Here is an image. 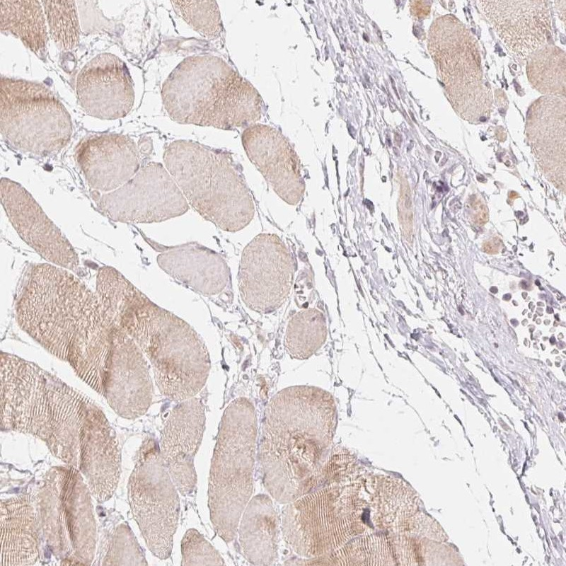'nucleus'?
<instances>
[{"mask_svg": "<svg viewBox=\"0 0 566 566\" xmlns=\"http://www.w3.org/2000/svg\"><path fill=\"white\" fill-rule=\"evenodd\" d=\"M1 202L20 237L42 258L57 266L76 271L78 255L59 228L21 184L1 179Z\"/></svg>", "mask_w": 566, "mask_h": 566, "instance_id": "13", "label": "nucleus"}, {"mask_svg": "<svg viewBox=\"0 0 566 566\" xmlns=\"http://www.w3.org/2000/svg\"><path fill=\"white\" fill-rule=\"evenodd\" d=\"M96 294L108 315L149 359L162 395L180 402L203 388L210 357L187 323L154 304L112 267L98 270Z\"/></svg>", "mask_w": 566, "mask_h": 566, "instance_id": "2", "label": "nucleus"}, {"mask_svg": "<svg viewBox=\"0 0 566 566\" xmlns=\"http://www.w3.org/2000/svg\"><path fill=\"white\" fill-rule=\"evenodd\" d=\"M256 438L255 408L248 398H238L223 413L208 486L211 521L226 543L236 538L239 521L253 492Z\"/></svg>", "mask_w": 566, "mask_h": 566, "instance_id": "7", "label": "nucleus"}, {"mask_svg": "<svg viewBox=\"0 0 566 566\" xmlns=\"http://www.w3.org/2000/svg\"><path fill=\"white\" fill-rule=\"evenodd\" d=\"M1 565H33L38 557L37 514L26 497L1 501Z\"/></svg>", "mask_w": 566, "mask_h": 566, "instance_id": "20", "label": "nucleus"}, {"mask_svg": "<svg viewBox=\"0 0 566 566\" xmlns=\"http://www.w3.org/2000/svg\"><path fill=\"white\" fill-rule=\"evenodd\" d=\"M0 28L18 38L30 51L42 56L48 41L46 17L41 1H0Z\"/></svg>", "mask_w": 566, "mask_h": 566, "instance_id": "22", "label": "nucleus"}, {"mask_svg": "<svg viewBox=\"0 0 566 566\" xmlns=\"http://www.w3.org/2000/svg\"><path fill=\"white\" fill-rule=\"evenodd\" d=\"M79 105L100 120L125 117L134 101L133 82L125 63L117 56L103 53L89 61L76 79Z\"/></svg>", "mask_w": 566, "mask_h": 566, "instance_id": "15", "label": "nucleus"}, {"mask_svg": "<svg viewBox=\"0 0 566 566\" xmlns=\"http://www.w3.org/2000/svg\"><path fill=\"white\" fill-rule=\"evenodd\" d=\"M429 46L439 80L456 112L471 123L487 120L492 108V94L474 34L454 16H442L432 24Z\"/></svg>", "mask_w": 566, "mask_h": 566, "instance_id": "9", "label": "nucleus"}, {"mask_svg": "<svg viewBox=\"0 0 566 566\" xmlns=\"http://www.w3.org/2000/svg\"><path fill=\"white\" fill-rule=\"evenodd\" d=\"M182 565H222L224 559L198 532L191 529L185 533L182 543Z\"/></svg>", "mask_w": 566, "mask_h": 566, "instance_id": "28", "label": "nucleus"}, {"mask_svg": "<svg viewBox=\"0 0 566 566\" xmlns=\"http://www.w3.org/2000/svg\"><path fill=\"white\" fill-rule=\"evenodd\" d=\"M204 428V407L195 397L179 402L163 425L160 453L176 488L183 495L192 494L196 487L194 458Z\"/></svg>", "mask_w": 566, "mask_h": 566, "instance_id": "16", "label": "nucleus"}, {"mask_svg": "<svg viewBox=\"0 0 566 566\" xmlns=\"http://www.w3.org/2000/svg\"><path fill=\"white\" fill-rule=\"evenodd\" d=\"M241 141L251 163L275 188L284 191L287 163L275 132L267 126L255 123L243 132Z\"/></svg>", "mask_w": 566, "mask_h": 566, "instance_id": "23", "label": "nucleus"}, {"mask_svg": "<svg viewBox=\"0 0 566 566\" xmlns=\"http://www.w3.org/2000/svg\"><path fill=\"white\" fill-rule=\"evenodd\" d=\"M95 200L105 216L123 223L161 222L190 208L168 170L156 162L142 166L123 185Z\"/></svg>", "mask_w": 566, "mask_h": 566, "instance_id": "12", "label": "nucleus"}, {"mask_svg": "<svg viewBox=\"0 0 566 566\" xmlns=\"http://www.w3.org/2000/svg\"><path fill=\"white\" fill-rule=\"evenodd\" d=\"M327 333L326 320L320 311L315 308L301 311L287 325L284 336L286 350L292 358L307 359L322 347Z\"/></svg>", "mask_w": 566, "mask_h": 566, "instance_id": "25", "label": "nucleus"}, {"mask_svg": "<svg viewBox=\"0 0 566 566\" xmlns=\"http://www.w3.org/2000/svg\"><path fill=\"white\" fill-rule=\"evenodd\" d=\"M0 131L13 149L46 156L67 145L73 126L69 112L47 87L1 76Z\"/></svg>", "mask_w": 566, "mask_h": 566, "instance_id": "8", "label": "nucleus"}, {"mask_svg": "<svg viewBox=\"0 0 566 566\" xmlns=\"http://www.w3.org/2000/svg\"><path fill=\"white\" fill-rule=\"evenodd\" d=\"M75 159L88 185L96 192H109L129 181L139 170L134 142L119 134H100L83 139Z\"/></svg>", "mask_w": 566, "mask_h": 566, "instance_id": "18", "label": "nucleus"}, {"mask_svg": "<svg viewBox=\"0 0 566 566\" xmlns=\"http://www.w3.org/2000/svg\"><path fill=\"white\" fill-rule=\"evenodd\" d=\"M163 162L189 205L204 219L231 233L250 223L254 203L229 153L193 141L176 140L166 146Z\"/></svg>", "mask_w": 566, "mask_h": 566, "instance_id": "6", "label": "nucleus"}, {"mask_svg": "<svg viewBox=\"0 0 566 566\" xmlns=\"http://www.w3.org/2000/svg\"><path fill=\"white\" fill-rule=\"evenodd\" d=\"M44 492L42 526L51 544L64 556L91 561L96 526L88 491L74 468L57 469Z\"/></svg>", "mask_w": 566, "mask_h": 566, "instance_id": "11", "label": "nucleus"}, {"mask_svg": "<svg viewBox=\"0 0 566 566\" xmlns=\"http://www.w3.org/2000/svg\"><path fill=\"white\" fill-rule=\"evenodd\" d=\"M19 327L103 395L115 412L144 415L154 394L149 366L96 293L67 269L30 265L15 302Z\"/></svg>", "mask_w": 566, "mask_h": 566, "instance_id": "1", "label": "nucleus"}, {"mask_svg": "<svg viewBox=\"0 0 566 566\" xmlns=\"http://www.w3.org/2000/svg\"><path fill=\"white\" fill-rule=\"evenodd\" d=\"M1 427L44 440L57 456L77 466L81 441L108 420L86 395L37 365L1 354Z\"/></svg>", "mask_w": 566, "mask_h": 566, "instance_id": "4", "label": "nucleus"}, {"mask_svg": "<svg viewBox=\"0 0 566 566\" xmlns=\"http://www.w3.org/2000/svg\"><path fill=\"white\" fill-rule=\"evenodd\" d=\"M405 205H406L407 207H410V206L411 205V202H410V199H407L406 200Z\"/></svg>", "mask_w": 566, "mask_h": 566, "instance_id": "30", "label": "nucleus"}, {"mask_svg": "<svg viewBox=\"0 0 566 566\" xmlns=\"http://www.w3.org/2000/svg\"><path fill=\"white\" fill-rule=\"evenodd\" d=\"M173 8L193 30L204 37L215 39L223 31L218 4L214 1H175Z\"/></svg>", "mask_w": 566, "mask_h": 566, "instance_id": "27", "label": "nucleus"}, {"mask_svg": "<svg viewBox=\"0 0 566 566\" xmlns=\"http://www.w3.org/2000/svg\"><path fill=\"white\" fill-rule=\"evenodd\" d=\"M476 4L507 48L528 59L547 44L551 13L547 1H478Z\"/></svg>", "mask_w": 566, "mask_h": 566, "instance_id": "17", "label": "nucleus"}, {"mask_svg": "<svg viewBox=\"0 0 566 566\" xmlns=\"http://www.w3.org/2000/svg\"><path fill=\"white\" fill-rule=\"evenodd\" d=\"M529 80L544 96L565 98V52L553 45L545 44L528 59Z\"/></svg>", "mask_w": 566, "mask_h": 566, "instance_id": "24", "label": "nucleus"}, {"mask_svg": "<svg viewBox=\"0 0 566 566\" xmlns=\"http://www.w3.org/2000/svg\"><path fill=\"white\" fill-rule=\"evenodd\" d=\"M243 513L237 531L244 557L253 565H272L277 557L278 522L271 499L258 495Z\"/></svg>", "mask_w": 566, "mask_h": 566, "instance_id": "21", "label": "nucleus"}, {"mask_svg": "<svg viewBox=\"0 0 566 566\" xmlns=\"http://www.w3.org/2000/svg\"><path fill=\"white\" fill-rule=\"evenodd\" d=\"M555 6L557 8V12L559 14L560 18L565 23V13H566V1H555Z\"/></svg>", "mask_w": 566, "mask_h": 566, "instance_id": "29", "label": "nucleus"}, {"mask_svg": "<svg viewBox=\"0 0 566 566\" xmlns=\"http://www.w3.org/2000/svg\"><path fill=\"white\" fill-rule=\"evenodd\" d=\"M50 34L63 50L75 49L80 41V25L74 1H41Z\"/></svg>", "mask_w": 566, "mask_h": 566, "instance_id": "26", "label": "nucleus"}, {"mask_svg": "<svg viewBox=\"0 0 566 566\" xmlns=\"http://www.w3.org/2000/svg\"><path fill=\"white\" fill-rule=\"evenodd\" d=\"M272 236H256L244 248L238 275L243 302L250 309L266 313L279 308L287 296L290 275Z\"/></svg>", "mask_w": 566, "mask_h": 566, "instance_id": "14", "label": "nucleus"}, {"mask_svg": "<svg viewBox=\"0 0 566 566\" xmlns=\"http://www.w3.org/2000/svg\"><path fill=\"white\" fill-rule=\"evenodd\" d=\"M157 262L171 277L204 296L221 293L230 278L224 259L196 243L166 248L158 255Z\"/></svg>", "mask_w": 566, "mask_h": 566, "instance_id": "19", "label": "nucleus"}, {"mask_svg": "<svg viewBox=\"0 0 566 566\" xmlns=\"http://www.w3.org/2000/svg\"><path fill=\"white\" fill-rule=\"evenodd\" d=\"M337 422L333 396L308 386L282 389L266 408L260 446L263 482L288 504L320 483Z\"/></svg>", "mask_w": 566, "mask_h": 566, "instance_id": "3", "label": "nucleus"}, {"mask_svg": "<svg viewBox=\"0 0 566 566\" xmlns=\"http://www.w3.org/2000/svg\"><path fill=\"white\" fill-rule=\"evenodd\" d=\"M168 116L183 125L229 130L255 124L262 113L257 89L221 58L184 59L162 86Z\"/></svg>", "mask_w": 566, "mask_h": 566, "instance_id": "5", "label": "nucleus"}, {"mask_svg": "<svg viewBox=\"0 0 566 566\" xmlns=\"http://www.w3.org/2000/svg\"><path fill=\"white\" fill-rule=\"evenodd\" d=\"M128 489L132 512L147 546L156 557L168 558L180 502L178 489L154 440H146L141 447Z\"/></svg>", "mask_w": 566, "mask_h": 566, "instance_id": "10", "label": "nucleus"}]
</instances>
